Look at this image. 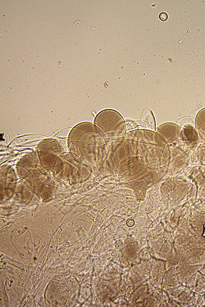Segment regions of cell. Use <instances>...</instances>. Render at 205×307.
Wrapping results in <instances>:
<instances>
[{
    "instance_id": "3957f363",
    "label": "cell",
    "mask_w": 205,
    "mask_h": 307,
    "mask_svg": "<svg viewBox=\"0 0 205 307\" xmlns=\"http://www.w3.org/2000/svg\"><path fill=\"white\" fill-rule=\"evenodd\" d=\"M204 230L203 233L202 234V236L205 237V224L203 225Z\"/></svg>"
},
{
    "instance_id": "6da1fadb",
    "label": "cell",
    "mask_w": 205,
    "mask_h": 307,
    "mask_svg": "<svg viewBox=\"0 0 205 307\" xmlns=\"http://www.w3.org/2000/svg\"><path fill=\"white\" fill-rule=\"evenodd\" d=\"M159 18L162 21H166L168 19V14L166 12H161L159 15Z\"/></svg>"
},
{
    "instance_id": "7a4b0ae2",
    "label": "cell",
    "mask_w": 205,
    "mask_h": 307,
    "mask_svg": "<svg viewBox=\"0 0 205 307\" xmlns=\"http://www.w3.org/2000/svg\"><path fill=\"white\" fill-rule=\"evenodd\" d=\"M134 224V221L132 219H129L127 221V225L129 227H132Z\"/></svg>"
}]
</instances>
